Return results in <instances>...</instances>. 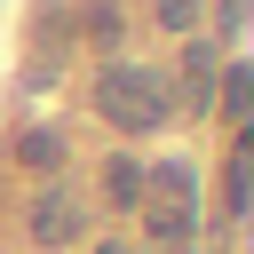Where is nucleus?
Returning a JSON list of instances; mask_svg holds the SVG:
<instances>
[{"label": "nucleus", "instance_id": "nucleus-1", "mask_svg": "<svg viewBox=\"0 0 254 254\" xmlns=\"http://www.w3.org/2000/svg\"><path fill=\"white\" fill-rule=\"evenodd\" d=\"M151 246H190L198 238V167L190 159H159L143 167V198H135Z\"/></svg>", "mask_w": 254, "mask_h": 254}, {"label": "nucleus", "instance_id": "nucleus-2", "mask_svg": "<svg viewBox=\"0 0 254 254\" xmlns=\"http://www.w3.org/2000/svg\"><path fill=\"white\" fill-rule=\"evenodd\" d=\"M95 111H103L111 127H127V135H151V127L175 119L167 79H159L151 64H103V79H95Z\"/></svg>", "mask_w": 254, "mask_h": 254}, {"label": "nucleus", "instance_id": "nucleus-3", "mask_svg": "<svg viewBox=\"0 0 254 254\" xmlns=\"http://www.w3.org/2000/svg\"><path fill=\"white\" fill-rule=\"evenodd\" d=\"M24 230H32V246H40V254H56V246H79V238H87V206H79L71 190H40Z\"/></svg>", "mask_w": 254, "mask_h": 254}, {"label": "nucleus", "instance_id": "nucleus-4", "mask_svg": "<svg viewBox=\"0 0 254 254\" xmlns=\"http://www.w3.org/2000/svg\"><path fill=\"white\" fill-rule=\"evenodd\" d=\"M103 198H111L119 214H135V198H143V159H127V151H119V159L103 167Z\"/></svg>", "mask_w": 254, "mask_h": 254}, {"label": "nucleus", "instance_id": "nucleus-5", "mask_svg": "<svg viewBox=\"0 0 254 254\" xmlns=\"http://www.w3.org/2000/svg\"><path fill=\"white\" fill-rule=\"evenodd\" d=\"M143 8H151V24H159V32H183V40L206 24V0H143Z\"/></svg>", "mask_w": 254, "mask_h": 254}, {"label": "nucleus", "instance_id": "nucleus-6", "mask_svg": "<svg viewBox=\"0 0 254 254\" xmlns=\"http://www.w3.org/2000/svg\"><path fill=\"white\" fill-rule=\"evenodd\" d=\"M222 214H246V127H238L230 167H222Z\"/></svg>", "mask_w": 254, "mask_h": 254}, {"label": "nucleus", "instance_id": "nucleus-7", "mask_svg": "<svg viewBox=\"0 0 254 254\" xmlns=\"http://www.w3.org/2000/svg\"><path fill=\"white\" fill-rule=\"evenodd\" d=\"M214 87H222V111H230V119H246V95H254V71H246V64H222V79H214Z\"/></svg>", "mask_w": 254, "mask_h": 254}, {"label": "nucleus", "instance_id": "nucleus-8", "mask_svg": "<svg viewBox=\"0 0 254 254\" xmlns=\"http://www.w3.org/2000/svg\"><path fill=\"white\" fill-rule=\"evenodd\" d=\"M16 151H24V167H64V135H48V127H32Z\"/></svg>", "mask_w": 254, "mask_h": 254}, {"label": "nucleus", "instance_id": "nucleus-9", "mask_svg": "<svg viewBox=\"0 0 254 254\" xmlns=\"http://www.w3.org/2000/svg\"><path fill=\"white\" fill-rule=\"evenodd\" d=\"M238 24H246V0H214V32L238 40Z\"/></svg>", "mask_w": 254, "mask_h": 254}, {"label": "nucleus", "instance_id": "nucleus-10", "mask_svg": "<svg viewBox=\"0 0 254 254\" xmlns=\"http://www.w3.org/2000/svg\"><path fill=\"white\" fill-rule=\"evenodd\" d=\"M87 254H135V246H127V238H95Z\"/></svg>", "mask_w": 254, "mask_h": 254}, {"label": "nucleus", "instance_id": "nucleus-11", "mask_svg": "<svg viewBox=\"0 0 254 254\" xmlns=\"http://www.w3.org/2000/svg\"><path fill=\"white\" fill-rule=\"evenodd\" d=\"M159 254H190V246H159Z\"/></svg>", "mask_w": 254, "mask_h": 254}]
</instances>
